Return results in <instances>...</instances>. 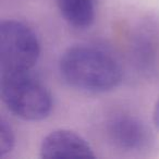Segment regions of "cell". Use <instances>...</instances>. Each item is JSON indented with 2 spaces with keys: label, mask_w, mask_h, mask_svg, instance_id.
<instances>
[{
  "label": "cell",
  "mask_w": 159,
  "mask_h": 159,
  "mask_svg": "<svg viewBox=\"0 0 159 159\" xmlns=\"http://www.w3.org/2000/svg\"><path fill=\"white\" fill-rule=\"evenodd\" d=\"M59 69L64 81L81 91H110L121 81V69L117 61L89 46L69 48L60 59Z\"/></svg>",
  "instance_id": "6da1fadb"
},
{
  "label": "cell",
  "mask_w": 159,
  "mask_h": 159,
  "mask_svg": "<svg viewBox=\"0 0 159 159\" xmlns=\"http://www.w3.org/2000/svg\"><path fill=\"white\" fill-rule=\"evenodd\" d=\"M1 97L8 109L23 120H43L52 109L51 94L31 71L1 73Z\"/></svg>",
  "instance_id": "7a4b0ae2"
},
{
  "label": "cell",
  "mask_w": 159,
  "mask_h": 159,
  "mask_svg": "<svg viewBox=\"0 0 159 159\" xmlns=\"http://www.w3.org/2000/svg\"><path fill=\"white\" fill-rule=\"evenodd\" d=\"M40 47L35 33L24 23L5 21L0 25L1 73L27 72L36 64Z\"/></svg>",
  "instance_id": "3957f363"
},
{
  "label": "cell",
  "mask_w": 159,
  "mask_h": 159,
  "mask_svg": "<svg viewBox=\"0 0 159 159\" xmlns=\"http://www.w3.org/2000/svg\"><path fill=\"white\" fill-rule=\"evenodd\" d=\"M43 158H94L93 150L82 136L68 130H58L44 139Z\"/></svg>",
  "instance_id": "277c9868"
},
{
  "label": "cell",
  "mask_w": 159,
  "mask_h": 159,
  "mask_svg": "<svg viewBox=\"0 0 159 159\" xmlns=\"http://www.w3.org/2000/svg\"><path fill=\"white\" fill-rule=\"evenodd\" d=\"M109 135L116 145L128 150H139L150 142L147 126L134 117L119 116L113 118L108 126Z\"/></svg>",
  "instance_id": "5b68a950"
},
{
  "label": "cell",
  "mask_w": 159,
  "mask_h": 159,
  "mask_svg": "<svg viewBox=\"0 0 159 159\" xmlns=\"http://www.w3.org/2000/svg\"><path fill=\"white\" fill-rule=\"evenodd\" d=\"M64 20L76 29H85L95 18V0H57Z\"/></svg>",
  "instance_id": "8992f818"
},
{
  "label": "cell",
  "mask_w": 159,
  "mask_h": 159,
  "mask_svg": "<svg viewBox=\"0 0 159 159\" xmlns=\"http://www.w3.org/2000/svg\"><path fill=\"white\" fill-rule=\"evenodd\" d=\"M14 145V135L11 126L9 123L2 120L0 126V152L1 155L5 156L10 152Z\"/></svg>",
  "instance_id": "52a82bcc"
},
{
  "label": "cell",
  "mask_w": 159,
  "mask_h": 159,
  "mask_svg": "<svg viewBox=\"0 0 159 159\" xmlns=\"http://www.w3.org/2000/svg\"><path fill=\"white\" fill-rule=\"evenodd\" d=\"M154 121L156 126L159 129V99L156 102V106H155V110H154Z\"/></svg>",
  "instance_id": "ba28073f"
}]
</instances>
